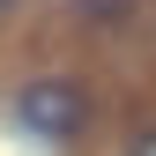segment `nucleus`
<instances>
[{
	"mask_svg": "<svg viewBox=\"0 0 156 156\" xmlns=\"http://www.w3.org/2000/svg\"><path fill=\"white\" fill-rule=\"evenodd\" d=\"M15 119L30 134H45V141H67V134L89 126V89L82 82H30L15 97Z\"/></svg>",
	"mask_w": 156,
	"mask_h": 156,
	"instance_id": "obj_1",
	"label": "nucleus"
},
{
	"mask_svg": "<svg viewBox=\"0 0 156 156\" xmlns=\"http://www.w3.org/2000/svg\"><path fill=\"white\" fill-rule=\"evenodd\" d=\"M134 0H82V15H126Z\"/></svg>",
	"mask_w": 156,
	"mask_h": 156,
	"instance_id": "obj_2",
	"label": "nucleus"
},
{
	"mask_svg": "<svg viewBox=\"0 0 156 156\" xmlns=\"http://www.w3.org/2000/svg\"><path fill=\"white\" fill-rule=\"evenodd\" d=\"M126 156H156V126H141V134H134V141H126Z\"/></svg>",
	"mask_w": 156,
	"mask_h": 156,
	"instance_id": "obj_3",
	"label": "nucleus"
},
{
	"mask_svg": "<svg viewBox=\"0 0 156 156\" xmlns=\"http://www.w3.org/2000/svg\"><path fill=\"white\" fill-rule=\"evenodd\" d=\"M0 8H8V0H0Z\"/></svg>",
	"mask_w": 156,
	"mask_h": 156,
	"instance_id": "obj_4",
	"label": "nucleus"
}]
</instances>
